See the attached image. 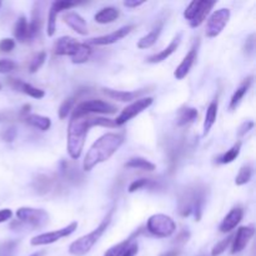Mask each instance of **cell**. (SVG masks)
<instances>
[{
  "label": "cell",
  "instance_id": "c3c4849f",
  "mask_svg": "<svg viewBox=\"0 0 256 256\" xmlns=\"http://www.w3.org/2000/svg\"><path fill=\"white\" fill-rule=\"evenodd\" d=\"M15 48V42L12 39H2L0 40V52H10Z\"/></svg>",
  "mask_w": 256,
  "mask_h": 256
},
{
  "label": "cell",
  "instance_id": "ac0fdd59",
  "mask_svg": "<svg viewBox=\"0 0 256 256\" xmlns=\"http://www.w3.org/2000/svg\"><path fill=\"white\" fill-rule=\"evenodd\" d=\"M255 229L254 226H242L238 230L236 235L232 238V254H239L242 252L245 248L248 246L252 238L254 236Z\"/></svg>",
  "mask_w": 256,
  "mask_h": 256
},
{
  "label": "cell",
  "instance_id": "e575fe53",
  "mask_svg": "<svg viewBox=\"0 0 256 256\" xmlns=\"http://www.w3.org/2000/svg\"><path fill=\"white\" fill-rule=\"evenodd\" d=\"M240 150H242V142H238L236 144L232 145L226 152L220 155V156L216 159V162L218 164H222V165L230 164V162H232L238 156H239Z\"/></svg>",
  "mask_w": 256,
  "mask_h": 256
},
{
  "label": "cell",
  "instance_id": "6da1fadb",
  "mask_svg": "<svg viewBox=\"0 0 256 256\" xmlns=\"http://www.w3.org/2000/svg\"><path fill=\"white\" fill-rule=\"evenodd\" d=\"M94 126H104V128H116L115 122L106 118L86 116L72 118L68 126V154L74 162H76L82 155L84 149L85 140H86L88 132Z\"/></svg>",
  "mask_w": 256,
  "mask_h": 256
},
{
  "label": "cell",
  "instance_id": "f6af8a7d",
  "mask_svg": "<svg viewBox=\"0 0 256 256\" xmlns=\"http://www.w3.org/2000/svg\"><path fill=\"white\" fill-rule=\"evenodd\" d=\"M244 52L246 56H252L255 52V34H250L249 36L245 39L244 44Z\"/></svg>",
  "mask_w": 256,
  "mask_h": 256
},
{
  "label": "cell",
  "instance_id": "d6986e66",
  "mask_svg": "<svg viewBox=\"0 0 256 256\" xmlns=\"http://www.w3.org/2000/svg\"><path fill=\"white\" fill-rule=\"evenodd\" d=\"M242 216H244V210L240 206H235L230 210L229 214L222 219V224L219 225V230L222 234H226V232H232L238 225L242 222Z\"/></svg>",
  "mask_w": 256,
  "mask_h": 256
},
{
  "label": "cell",
  "instance_id": "30bf717a",
  "mask_svg": "<svg viewBox=\"0 0 256 256\" xmlns=\"http://www.w3.org/2000/svg\"><path fill=\"white\" fill-rule=\"evenodd\" d=\"M154 102V99L150 96L148 98H140V99L135 100L134 102H132L130 105H128L126 108L122 110L119 115H118L116 119L114 120L115 125L116 126H122V125L126 124L129 120H132V118H135L136 115H139L140 112H142L144 110H146L148 108L152 106V104Z\"/></svg>",
  "mask_w": 256,
  "mask_h": 256
},
{
  "label": "cell",
  "instance_id": "7bdbcfd3",
  "mask_svg": "<svg viewBox=\"0 0 256 256\" xmlns=\"http://www.w3.org/2000/svg\"><path fill=\"white\" fill-rule=\"evenodd\" d=\"M18 68V65L15 64L12 60L9 59H2L0 60V74H8V72H14Z\"/></svg>",
  "mask_w": 256,
  "mask_h": 256
},
{
  "label": "cell",
  "instance_id": "836d02e7",
  "mask_svg": "<svg viewBox=\"0 0 256 256\" xmlns=\"http://www.w3.org/2000/svg\"><path fill=\"white\" fill-rule=\"evenodd\" d=\"M125 168L129 169H138V170H144V172H154L156 169L155 164L150 162L149 160L144 159V158H132L125 162Z\"/></svg>",
  "mask_w": 256,
  "mask_h": 256
},
{
  "label": "cell",
  "instance_id": "f1b7e54d",
  "mask_svg": "<svg viewBox=\"0 0 256 256\" xmlns=\"http://www.w3.org/2000/svg\"><path fill=\"white\" fill-rule=\"evenodd\" d=\"M198 118H199V112H198V110L195 108H182L179 110V112H178L176 125L178 126H185V125H189L192 122H194Z\"/></svg>",
  "mask_w": 256,
  "mask_h": 256
},
{
  "label": "cell",
  "instance_id": "60d3db41",
  "mask_svg": "<svg viewBox=\"0 0 256 256\" xmlns=\"http://www.w3.org/2000/svg\"><path fill=\"white\" fill-rule=\"evenodd\" d=\"M19 242L15 240H8L0 244V256H12L16 250Z\"/></svg>",
  "mask_w": 256,
  "mask_h": 256
},
{
  "label": "cell",
  "instance_id": "9a60e30c",
  "mask_svg": "<svg viewBox=\"0 0 256 256\" xmlns=\"http://www.w3.org/2000/svg\"><path fill=\"white\" fill-rule=\"evenodd\" d=\"M60 172H62V176L64 178L65 182H70L72 185H80L84 182V172L78 168L75 162H66L62 160L60 164Z\"/></svg>",
  "mask_w": 256,
  "mask_h": 256
},
{
  "label": "cell",
  "instance_id": "83f0119b",
  "mask_svg": "<svg viewBox=\"0 0 256 256\" xmlns=\"http://www.w3.org/2000/svg\"><path fill=\"white\" fill-rule=\"evenodd\" d=\"M42 18L39 4H34V9H32V20L29 22V40H32L36 35H39L40 30H42Z\"/></svg>",
  "mask_w": 256,
  "mask_h": 256
},
{
  "label": "cell",
  "instance_id": "4316f807",
  "mask_svg": "<svg viewBox=\"0 0 256 256\" xmlns=\"http://www.w3.org/2000/svg\"><path fill=\"white\" fill-rule=\"evenodd\" d=\"M22 122H26L29 126L40 130V132H46L52 126V120H50V118L38 114H29Z\"/></svg>",
  "mask_w": 256,
  "mask_h": 256
},
{
  "label": "cell",
  "instance_id": "816d5d0a",
  "mask_svg": "<svg viewBox=\"0 0 256 256\" xmlns=\"http://www.w3.org/2000/svg\"><path fill=\"white\" fill-rule=\"evenodd\" d=\"M12 212L10 209H2L0 210V224L2 222H8V220L12 219Z\"/></svg>",
  "mask_w": 256,
  "mask_h": 256
},
{
  "label": "cell",
  "instance_id": "3957f363",
  "mask_svg": "<svg viewBox=\"0 0 256 256\" xmlns=\"http://www.w3.org/2000/svg\"><path fill=\"white\" fill-rule=\"evenodd\" d=\"M206 196L208 188L202 182L185 188L179 194L178 200V212L180 216L188 218L192 214L196 222H200L206 202Z\"/></svg>",
  "mask_w": 256,
  "mask_h": 256
},
{
  "label": "cell",
  "instance_id": "bcb514c9",
  "mask_svg": "<svg viewBox=\"0 0 256 256\" xmlns=\"http://www.w3.org/2000/svg\"><path fill=\"white\" fill-rule=\"evenodd\" d=\"M14 120H20L19 112H12V110H4V112H0V122H14Z\"/></svg>",
  "mask_w": 256,
  "mask_h": 256
},
{
  "label": "cell",
  "instance_id": "7402d4cb",
  "mask_svg": "<svg viewBox=\"0 0 256 256\" xmlns=\"http://www.w3.org/2000/svg\"><path fill=\"white\" fill-rule=\"evenodd\" d=\"M180 42H182V34H178L172 40V42H170V44L168 45L164 50L159 52L158 54L148 56L146 62H150V64H158V62H164V60H166L170 55L174 54V52H176V49L179 48V45H180Z\"/></svg>",
  "mask_w": 256,
  "mask_h": 256
},
{
  "label": "cell",
  "instance_id": "74e56055",
  "mask_svg": "<svg viewBox=\"0 0 256 256\" xmlns=\"http://www.w3.org/2000/svg\"><path fill=\"white\" fill-rule=\"evenodd\" d=\"M76 99H78L76 96H70L62 102V105H60V108H59L60 119L62 120L66 119L68 115H69L70 112H72V109H74V105H75V102H76Z\"/></svg>",
  "mask_w": 256,
  "mask_h": 256
},
{
  "label": "cell",
  "instance_id": "603a6c76",
  "mask_svg": "<svg viewBox=\"0 0 256 256\" xmlns=\"http://www.w3.org/2000/svg\"><path fill=\"white\" fill-rule=\"evenodd\" d=\"M55 180L52 176L45 174H39L34 178L32 182V188L38 195H46L54 189Z\"/></svg>",
  "mask_w": 256,
  "mask_h": 256
},
{
  "label": "cell",
  "instance_id": "d4e9b609",
  "mask_svg": "<svg viewBox=\"0 0 256 256\" xmlns=\"http://www.w3.org/2000/svg\"><path fill=\"white\" fill-rule=\"evenodd\" d=\"M162 184L160 180L156 179H138L135 182H132L129 186V192L132 194V192H138V190L142 189H148V190H154V192H158V190L162 189Z\"/></svg>",
  "mask_w": 256,
  "mask_h": 256
},
{
  "label": "cell",
  "instance_id": "6f0895ef",
  "mask_svg": "<svg viewBox=\"0 0 256 256\" xmlns=\"http://www.w3.org/2000/svg\"><path fill=\"white\" fill-rule=\"evenodd\" d=\"M0 5H2V2H0Z\"/></svg>",
  "mask_w": 256,
  "mask_h": 256
},
{
  "label": "cell",
  "instance_id": "4fadbf2b",
  "mask_svg": "<svg viewBox=\"0 0 256 256\" xmlns=\"http://www.w3.org/2000/svg\"><path fill=\"white\" fill-rule=\"evenodd\" d=\"M135 29V25H125V26L120 28V29L115 30V32H110L108 35H102V36L92 38L88 42V45H98V46H104V45H110L115 44L119 40H122V38H125L126 35H129L132 30Z\"/></svg>",
  "mask_w": 256,
  "mask_h": 256
},
{
  "label": "cell",
  "instance_id": "8fae6325",
  "mask_svg": "<svg viewBox=\"0 0 256 256\" xmlns=\"http://www.w3.org/2000/svg\"><path fill=\"white\" fill-rule=\"evenodd\" d=\"M230 10L226 8L222 9L215 10L212 15H210L209 20L206 22V29H205V35L208 38H216L220 35V32L224 30L226 24L230 20Z\"/></svg>",
  "mask_w": 256,
  "mask_h": 256
},
{
  "label": "cell",
  "instance_id": "9c48e42d",
  "mask_svg": "<svg viewBox=\"0 0 256 256\" xmlns=\"http://www.w3.org/2000/svg\"><path fill=\"white\" fill-rule=\"evenodd\" d=\"M165 149H166L165 152H166L168 155L169 172L172 174V172L176 170L178 164L185 156L188 149H189L188 139H185V138H176V139L168 140V145Z\"/></svg>",
  "mask_w": 256,
  "mask_h": 256
},
{
  "label": "cell",
  "instance_id": "f35d334b",
  "mask_svg": "<svg viewBox=\"0 0 256 256\" xmlns=\"http://www.w3.org/2000/svg\"><path fill=\"white\" fill-rule=\"evenodd\" d=\"M45 59H46V52H38L36 55H35L34 58H32V60L30 62V65H29V72H36L38 70L42 68V65L44 64Z\"/></svg>",
  "mask_w": 256,
  "mask_h": 256
},
{
  "label": "cell",
  "instance_id": "11a10c76",
  "mask_svg": "<svg viewBox=\"0 0 256 256\" xmlns=\"http://www.w3.org/2000/svg\"><path fill=\"white\" fill-rule=\"evenodd\" d=\"M42 252H36V254H32L30 256H42Z\"/></svg>",
  "mask_w": 256,
  "mask_h": 256
},
{
  "label": "cell",
  "instance_id": "ba28073f",
  "mask_svg": "<svg viewBox=\"0 0 256 256\" xmlns=\"http://www.w3.org/2000/svg\"><path fill=\"white\" fill-rule=\"evenodd\" d=\"M16 218L25 226L32 229H39L49 222V214L45 210L34 209V208H20L16 210Z\"/></svg>",
  "mask_w": 256,
  "mask_h": 256
},
{
  "label": "cell",
  "instance_id": "7a4b0ae2",
  "mask_svg": "<svg viewBox=\"0 0 256 256\" xmlns=\"http://www.w3.org/2000/svg\"><path fill=\"white\" fill-rule=\"evenodd\" d=\"M122 142H124V136L115 132H108L100 136L85 155L82 170L90 172L96 165L108 162L119 150Z\"/></svg>",
  "mask_w": 256,
  "mask_h": 256
},
{
  "label": "cell",
  "instance_id": "e0dca14e",
  "mask_svg": "<svg viewBox=\"0 0 256 256\" xmlns=\"http://www.w3.org/2000/svg\"><path fill=\"white\" fill-rule=\"evenodd\" d=\"M82 42H76L72 36H62L55 42L54 44V54L59 56H74L79 50Z\"/></svg>",
  "mask_w": 256,
  "mask_h": 256
},
{
  "label": "cell",
  "instance_id": "d6a6232c",
  "mask_svg": "<svg viewBox=\"0 0 256 256\" xmlns=\"http://www.w3.org/2000/svg\"><path fill=\"white\" fill-rule=\"evenodd\" d=\"M14 36L20 42L29 40V22H26L25 16H20L16 20V24L14 26Z\"/></svg>",
  "mask_w": 256,
  "mask_h": 256
},
{
  "label": "cell",
  "instance_id": "7c38bea8",
  "mask_svg": "<svg viewBox=\"0 0 256 256\" xmlns=\"http://www.w3.org/2000/svg\"><path fill=\"white\" fill-rule=\"evenodd\" d=\"M76 229H78V222H72V224L68 225V226L62 228V229L36 235V236H34L32 240H30V244H32V246H42V245L52 244V242H59V240L62 239V238H66L69 236V235H72Z\"/></svg>",
  "mask_w": 256,
  "mask_h": 256
},
{
  "label": "cell",
  "instance_id": "277c9868",
  "mask_svg": "<svg viewBox=\"0 0 256 256\" xmlns=\"http://www.w3.org/2000/svg\"><path fill=\"white\" fill-rule=\"evenodd\" d=\"M114 210L115 208H112V209L109 210L106 216L104 218V220L100 222L99 226H98L96 229H94L92 232H89V234L84 235V236L79 238V239L75 240L74 242H72L69 246L70 254L74 256L86 255L88 252L95 246V244L99 242L100 238L102 236V234H104V232H106L108 228H109L110 222H112V214H114Z\"/></svg>",
  "mask_w": 256,
  "mask_h": 256
},
{
  "label": "cell",
  "instance_id": "f907efd6",
  "mask_svg": "<svg viewBox=\"0 0 256 256\" xmlns=\"http://www.w3.org/2000/svg\"><path fill=\"white\" fill-rule=\"evenodd\" d=\"M138 252H139V246H138L136 242H134L129 245V248H128L126 250H125L122 256H135L138 254Z\"/></svg>",
  "mask_w": 256,
  "mask_h": 256
},
{
  "label": "cell",
  "instance_id": "ffe728a7",
  "mask_svg": "<svg viewBox=\"0 0 256 256\" xmlns=\"http://www.w3.org/2000/svg\"><path fill=\"white\" fill-rule=\"evenodd\" d=\"M8 85L15 90V92H20L22 94H26L29 96L34 98V99H42L45 96V92L42 89L32 86V85L28 84V82H22V80L14 79V78H9L6 79Z\"/></svg>",
  "mask_w": 256,
  "mask_h": 256
},
{
  "label": "cell",
  "instance_id": "5bb4252c",
  "mask_svg": "<svg viewBox=\"0 0 256 256\" xmlns=\"http://www.w3.org/2000/svg\"><path fill=\"white\" fill-rule=\"evenodd\" d=\"M199 46H200V42H199V39H196V42L192 44V49H190L189 52L185 55V58L182 59V62H180L179 66L175 69L174 76L176 78V80H182L188 74H189L190 70H192V65L195 64V62H196V59H198Z\"/></svg>",
  "mask_w": 256,
  "mask_h": 256
},
{
  "label": "cell",
  "instance_id": "484cf974",
  "mask_svg": "<svg viewBox=\"0 0 256 256\" xmlns=\"http://www.w3.org/2000/svg\"><path fill=\"white\" fill-rule=\"evenodd\" d=\"M252 76H249V78H246V79H245L242 84H240V86L238 88L236 92L232 94V100H230V105H229L230 110H235L238 106H239V104L242 102V100L244 99V96L246 95V92H249L250 86H252Z\"/></svg>",
  "mask_w": 256,
  "mask_h": 256
},
{
  "label": "cell",
  "instance_id": "9f6ffc18",
  "mask_svg": "<svg viewBox=\"0 0 256 256\" xmlns=\"http://www.w3.org/2000/svg\"><path fill=\"white\" fill-rule=\"evenodd\" d=\"M0 89H2V85H0Z\"/></svg>",
  "mask_w": 256,
  "mask_h": 256
},
{
  "label": "cell",
  "instance_id": "ee69618b",
  "mask_svg": "<svg viewBox=\"0 0 256 256\" xmlns=\"http://www.w3.org/2000/svg\"><path fill=\"white\" fill-rule=\"evenodd\" d=\"M15 138H16V128L14 126L6 128V129H4L0 132V139L4 140V142H14Z\"/></svg>",
  "mask_w": 256,
  "mask_h": 256
},
{
  "label": "cell",
  "instance_id": "7dc6e473",
  "mask_svg": "<svg viewBox=\"0 0 256 256\" xmlns=\"http://www.w3.org/2000/svg\"><path fill=\"white\" fill-rule=\"evenodd\" d=\"M189 239H190V232L188 229H184L176 235V238H175L172 242H174L175 245H184L189 242Z\"/></svg>",
  "mask_w": 256,
  "mask_h": 256
},
{
  "label": "cell",
  "instance_id": "cb8c5ba5",
  "mask_svg": "<svg viewBox=\"0 0 256 256\" xmlns=\"http://www.w3.org/2000/svg\"><path fill=\"white\" fill-rule=\"evenodd\" d=\"M142 232H144V229H142V228H139V229L135 230L132 234H130L126 239L122 240V242H119V244L114 245V246L110 248L109 250H106V252H105L104 256H122V254L125 252V250L129 248V245L132 244V242H134L135 240L138 239V236L142 235Z\"/></svg>",
  "mask_w": 256,
  "mask_h": 256
},
{
  "label": "cell",
  "instance_id": "ab89813d",
  "mask_svg": "<svg viewBox=\"0 0 256 256\" xmlns=\"http://www.w3.org/2000/svg\"><path fill=\"white\" fill-rule=\"evenodd\" d=\"M56 15L58 12L52 6H50L49 15H48V26H46V34L48 36H52L56 30Z\"/></svg>",
  "mask_w": 256,
  "mask_h": 256
},
{
  "label": "cell",
  "instance_id": "8d00e7d4",
  "mask_svg": "<svg viewBox=\"0 0 256 256\" xmlns=\"http://www.w3.org/2000/svg\"><path fill=\"white\" fill-rule=\"evenodd\" d=\"M252 165L246 164L244 165V166L240 168L239 174H238L236 178H235V184H236L238 186H242V185L248 184V182L252 180Z\"/></svg>",
  "mask_w": 256,
  "mask_h": 256
},
{
  "label": "cell",
  "instance_id": "f5cc1de1",
  "mask_svg": "<svg viewBox=\"0 0 256 256\" xmlns=\"http://www.w3.org/2000/svg\"><path fill=\"white\" fill-rule=\"evenodd\" d=\"M142 4H145V2L140 0V2H135V0H126L124 2V5L126 8H138V6H142Z\"/></svg>",
  "mask_w": 256,
  "mask_h": 256
},
{
  "label": "cell",
  "instance_id": "8992f818",
  "mask_svg": "<svg viewBox=\"0 0 256 256\" xmlns=\"http://www.w3.org/2000/svg\"><path fill=\"white\" fill-rule=\"evenodd\" d=\"M146 230L156 238H169L176 230V224L170 216L164 214H155L148 219Z\"/></svg>",
  "mask_w": 256,
  "mask_h": 256
},
{
  "label": "cell",
  "instance_id": "52a82bcc",
  "mask_svg": "<svg viewBox=\"0 0 256 256\" xmlns=\"http://www.w3.org/2000/svg\"><path fill=\"white\" fill-rule=\"evenodd\" d=\"M116 112V108L114 105L109 104L106 102L96 99V100H85L79 102L76 106L72 109V118L86 116L92 114H114Z\"/></svg>",
  "mask_w": 256,
  "mask_h": 256
},
{
  "label": "cell",
  "instance_id": "44dd1931",
  "mask_svg": "<svg viewBox=\"0 0 256 256\" xmlns=\"http://www.w3.org/2000/svg\"><path fill=\"white\" fill-rule=\"evenodd\" d=\"M62 20L69 28H72L79 35H88V24L82 15L75 12H69L62 15Z\"/></svg>",
  "mask_w": 256,
  "mask_h": 256
},
{
  "label": "cell",
  "instance_id": "1f68e13d",
  "mask_svg": "<svg viewBox=\"0 0 256 256\" xmlns=\"http://www.w3.org/2000/svg\"><path fill=\"white\" fill-rule=\"evenodd\" d=\"M218 108H219L218 102H210V105L208 106L206 115H205L204 120V132H202V136H206V135L209 134L210 130H212V128L214 126L218 118Z\"/></svg>",
  "mask_w": 256,
  "mask_h": 256
},
{
  "label": "cell",
  "instance_id": "681fc988",
  "mask_svg": "<svg viewBox=\"0 0 256 256\" xmlns=\"http://www.w3.org/2000/svg\"><path fill=\"white\" fill-rule=\"evenodd\" d=\"M254 128V122H244V124L242 125V126L239 128V132H238V135L239 136H242V135H245L246 132H249L250 130Z\"/></svg>",
  "mask_w": 256,
  "mask_h": 256
},
{
  "label": "cell",
  "instance_id": "b9f144b4",
  "mask_svg": "<svg viewBox=\"0 0 256 256\" xmlns=\"http://www.w3.org/2000/svg\"><path fill=\"white\" fill-rule=\"evenodd\" d=\"M232 238H234V235H229V236H228L226 239H224V240H222V242H218V244L215 245L214 248H212V256L222 255V252H224L225 250L228 249V246H229V245L232 242Z\"/></svg>",
  "mask_w": 256,
  "mask_h": 256
},
{
  "label": "cell",
  "instance_id": "2e32d148",
  "mask_svg": "<svg viewBox=\"0 0 256 256\" xmlns=\"http://www.w3.org/2000/svg\"><path fill=\"white\" fill-rule=\"evenodd\" d=\"M150 89H152V88H144V89L134 90V92H124V90H112V89H109V88H102V92H104L106 96L112 98V99L114 100H118V102H135V100L140 99L142 95L152 92Z\"/></svg>",
  "mask_w": 256,
  "mask_h": 256
},
{
  "label": "cell",
  "instance_id": "4dcf8cb0",
  "mask_svg": "<svg viewBox=\"0 0 256 256\" xmlns=\"http://www.w3.org/2000/svg\"><path fill=\"white\" fill-rule=\"evenodd\" d=\"M120 12L118 8L114 6H106L104 9L100 10L99 12H96L94 16L95 22H99V24H110V22H114L115 20L119 18Z\"/></svg>",
  "mask_w": 256,
  "mask_h": 256
},
{
  "label": "cell",
  "instance_id": "db71d44e",
  "mask_svg": "<svg viewBox=\"0 0 256 256\" xmlns=\"http://www.w3.org/2000/svg\"><path fill=\"white\" fill-rule=\"evenodd\" d=\"M180 250H169L166 252H162L159 256H179Z\"/></svg>",
  "mask_w": 256,
  "mask_h": 256
},
{
  "label": "cell",
  "instance_id": "f546056e",
  "mask_svg": "<svg viewBox=\"0 0 256 256\" xmlns=\"http://www.w3.org/2000/svg\"><path fill=\"white\" fill-rule=\"evenodd\" d=\"M162 24L160 22L156 26L152 28V29L150 30V32H148L145 36H142V39L138 42V48H139V49H149V48H152V45L158 42V39H159L160 34H162Z\"/></svg>",
  "mask_w": 256,
  "mask_h": 256
},
{
  "label": "cell",
  "instance_id": "d590c367",
  "mask_svg": "<svg viewBox=\"0 0 256 256\" xmlns=\"http://www.w3.org/2000/svg\"><path fill=\"white\" fill-rule=\"evenodd\" d=\"M90 55H92V48H90V45L82 42L76 54L72 58V62H74V64H82V62L89 60Z\"/></svg>",
  "mask_w": 256,
  "mask_h": 256
},
{
  "label": "cell",
  "instance_id": "5b68a950",
  "mask_svg": "<svg viewBox=\"0 0 256 256\" xmlns=\"http://www.w3.org/2000/svg\"><path fill=\"white\" fill-rule=\"evenodd\" d=\"M216 5V2L210 0H194L188 5L184 12V18L189 22L192 28H199L204 22L212 8Z\"/></svg>",
  "mask_w": 256,
  "mask_h": 256
}]
</instances>
